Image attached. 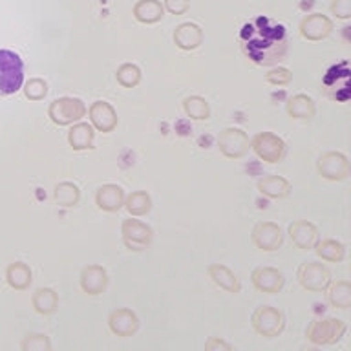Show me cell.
Segmentation results:
<instances>
[{
  "label": "cell",
  "mask_w": 351,
  "mask_h": 351,
  "mask_svg": "<svg viewBox=\"0 0 351 351\" xmlns=\"http://www.w3.org/2000/svg\"><path fill=\"white\" fill-rule=\"evenodd\" d=\"M243 53L260 66H271L284 59L287 51V32L282 24L260 16L254 22H247L240 33Z\"/></svg>",
  "instance_id": "cell-1"
},
{
  "label": "cell",
  "mask_w": 351,
  "mask_h": 351,
  "mask_svg": "<svg viewBox=\"0 0 351 351\" xmlns=\"http://www.w3.org/2000/svg\"><path fill=\"white\" fill-rule=\"evenodd\" d=\"M174 44L183 51H192L203 44V29L194 22H183L174 29Z\"/></svg>",
  "instance_id": "cell-19"
},
{
  "label": "cell",
  "mask_w": 351,
  "mask_h": 351,
  "mask_svg": "<svg viewBox=\"0 0 351 351\" xmlns=\"http://www.w3.org/2000/svg\"><path fill=\"white\" fill-rule=\"evenodd\" d=\"M252 243L262 249V251H278L282 243H284V232L278 225L273 221H262V223L254 225L251 232Z\"/></svg>",
  "instance_id": "cell-11"
},
{
  "label": "cell",
  "mask_w": 351,
  "mask_h": 351,
  "mask_svg": "<svg viewBox=\"0 0 351 351\" xmlns=\"http://www.w3.org/2000/svg\"><path fill=\"white\" fill-rule=\"evenodd\" d=\"M132 13L141 24H156L165 16V8L159 0H137Z\"/></svg>",
  "instance_id": "cell-22"
},
{
  "label": "cell",
  "mask_w": 351,
  "mask_h": 351,
  "mask_svg": "<svg viewBox=\"0 0 351 351\" xmlns=\"http://www.w3.org/2000/svg\"><path fill=\"white\" fill-rule=\"evenodd\" d=\"M287 114L293 119H300V121H309L315 117L317 114V106H315V101H313L309 95L306 93H298V95H293V97L287 101Z\"/></svg>",
  "instance_id": "cell-23"
},
{
  "label": "cell",
  "mask_w": 351,
  "mask_h": 351,
  "mask_svg": "<svg viewBox=\"0 0 351 351\" xmlns=\"http://www.w3.org/2000/svg\"><path fill=\"white\" fill-rule=\"evenodd\" d=\"M205 350H207V351H219V350L232 351V346L227 344L225 340L218 339V337H210V339L205 342Z\"/></svg>",
  "instance_id": "cell-38"
},
{
  "label": "cell",
  "mask_w": 351,
  "mask_h": 351,
  "mask_svg": "<svg viewBox=\"0 0 351 351\" xmlns=\"http://www.w3.org/2000/svg\"><path fill=\"white\" fill-rule=\"evenodd\" d=\"M108 328L117 337H132L139 329V318L132 309L121 307V309L110 313Z\"/></svg>",
  "instance_id": "cell-15"
},
{
  "label": "cell",
  "mask_w": 351,
  "mask_h": 351,
  "mask_svg": "<svg viewBox=\"0 0 351 351\" xmlns=\"http://www.w3.org/2000/svg\"><path fill=\"white\" fill-rule=\"evenodd\" d=\"M208 276L213 280L214 284L218 285L219 289H225L227 293H240L241 284L238 276H236L229 267H225L221 263H213L210 267H208Z\"/></svg>",
  "instance_id": "cell-24"
},
{
  "label": "cell",
  "mask_w": 351,
  "mask_h": 351,
  "mask_svg": "<svg viewBox=\"0 0 351 351\" xmlns=\"http://www.w3.org/2000/svg\"><path fill=\"white\" fill-rule=\"evenodd\" d=\"M329 304L337 309H348L351 307V284L348 280H339L335 284H329L328 289Z\"/></svg>",
  "instance_id": "cell-27"
},
{
  "label": "cell",
  "mask_w": 351,
  "mask_h": 351,
  "mask_svg": "<svg viewBox=\"0 0 351 351\" xmlns=\"http://www.w3.org/2000/svg\"><path fill=\"white\" fill-rule=\"evenodd\" d=\"M258 191L262 196H267L271 199H284L291 194V183L282 176H263L258 181Z\"/></svg>",
  "instance_id": "cell-20"
},
{
  "label": "cell",
  "mask_w": 351,
  "mask_h": 351,
  "mask_svg": "<svg viewBox=\"0 0 351 351\" xmlns=\"http://www.w3.org/2000/svg\"><path fill=\"white\" fill-rule=\"evenodd\" d=\"M33 309L38 313V315H53L59 307V295L55 293L53 289L49 287H38L32 296Z\"/></svg>",
  "instance_id": "cell-26"
},
{
  "label": "cell",
  "mask_w": 351,
  "mask_h": 351,
  "mask_svg": "<svg viewBox=\"0 0 351 351\" xmlns=\"http://www.w3.org/2000/svg\"><path fill=\"white\" fill-rule=\"evenodd\" d=\"M93 137H95V130H93L92 125H88V123H73L68 132V143H70V147L77 152H81V150H90L93 148Z\"/></svg>",
  "instance_id": "cell-21"
},
{
  "label": "cell",
  "mask_w": 351,
  "mask_h": 351,
  "mask_svg": "<svg viewBox=\"0 0 351 351\" xmlns=\"http://www.w3.org/2000/svg\"><path fill=\"white\" fill-rule=\"evenodd\" d=\"M123 207L134 218H137V216H147L150 213V208H152V197L148 196V192L136 191L125 197V205Z\"/></svg>",
  "instance_id": "cell-28"
},
{
  "label": "cell",
  "mask_w": 351,
  "mask_h": 351,
  "mask_svg": "<svg viewBox=\"0 0 351 351\" xmlns=\"http://www.w3.org/2000/svg\"><path fill=\"white\" fill-rule=\"evenodd\" d=\"M5 282L11 289L15 291H26L33 282V274L29 265L22 262L11 263L10 267L5 269Z\"/></svg>",
  "instance_id": "cell-25"
},
{
  "label": "cell",
  "mask_w": 351,
  "mask_h": 351,
  "mask_svg": "<svg viewBox=\"0 0 351 351\" xmlns=\"http://www.w3.org/2000/svg\"><path fill=\"white\" fill-rule=\"evenodd\" d=\"M315 251H317L318 258H322V260L331 263H339L346 258V247L337 240L317 241Z\"/></svg>",
  "instance_id": "cell-30"
},
{
  "label": "cell",
  "mask_w": 351,
  "mask_h": 351,
  "mask_svg": "<svg viewBox=\"0 0 351 351\" xmlns=\"http://www.w3.org/2000/svg\"><path fill=\"white\" fill-rule=\"evenodd\" d=\"M218 148L225 158L240 159L249 154L251 141H249V136L241 128L230 126V128H225V130L219 132Z\"/></svg>",
  "instance_id": "cell-9"
},
{
  "label": "cell",
  "mask_w": 351,
  "mask_h": 351,
  "mask_svg": "<svg viewBox=\"0 0 351 351\" xmlns=\"http://www.w3.org/2000/svg\"><path fill=\"white\" fill-rule=\"evenodd\" d=\"M24 86V60L13 49L0 48V97L13 95Z\"/></svg>",
  "instance_id": "cell-2"
},
{
  "label": "cell",
  "mask_w": 351,
  "mask_h": 351,
  "mask_svg": "<svg viewBox=\"0 0 351 351\" xmlns=\"http://www.w3.org/2000/svg\"><path fill=\"white\" fill-rule=\"evenodd\" d=\"M331 13L340 21L351 19V0H333L331 4Z\"/></svg>",
  "instance_id": "cell-36"
},
{
  "label": "cell",
  "mask_w": 351,
  "mask_h": 351,
  "mask_svg": "<svg viewBox=\"0 0 351 351\" xmlns=\"http://www.w3.org/2000/svg\"><path fill=\"white\" fill-rule=\"evenodd\" d=\"M22 90H24V95L29 101H43L48 95V82L44 79H38V77H33L22 86Z\"/></svg>",
  "instance_id": "cell-33"
},
{
  "label": "cell",
  "mask_w": 351,
  "mask_h": 351,
  "mask_svg": "<svg viewBox=\"0 0 351 351\" xmlns=\"http://www.w3.org/2000/svg\"><path fill=\"white\" fill-rule=\"evenodd\" d=\"M318 174L328 181H344L350 176V161L342 152H326L317 161Z\"/></svg>",
  "instance_id": "cell-10"
},
{
  "label": "cell",
  "mask_w": 351,
  "mask_h": 351,
  "mask_svg": "<svg viewBox=\"0 0 351 351\" xmlns=\"http://www.w3.org/2000/svg\"><path fill=\"white\" fill-rule=\"evenodd\" d=\"M115 79L119 82L121 86L125 88H134L141 82V68L137 64H132V62H126V64H121L117 68V73H115Z\"/></svg>",
  "instance_id": "cell-32"
},
{
  "label": "cell",
  "mask_w": 351,
  "mask_h": 351,
  "mask_svg": "<svg viewBox=\"0 0 351 351\" xmlns=\"http://www.w3.org/2000/svg\"><path fill=\"white\" fill-rule=\"evenodd\" d=\"M251 148L254 150L258 158L265 163H280L285 158L287 145L282 137H278L273 132H260L252 137Z\"/></svg>",
  "instance_id": "cell-6"
},
{
  "label": "cell",
  "mask_w": 351,
  "mask_h": 351,
  "mask_svg": "<svg viewBox=\"0 0 351 351\" xmlns=\"http://www.w3.org/2000/svg\"><path fill=\"white\" fill-rule=\"evenodd\" d=\"M88 115H90V123H92L93 128L103 132V134L114 132L117 123H119L117 112L106 101H95V103H92V106L88 108Z\"/></svg>",
  "instance_id": "cell-12"
},
{
  "label": "cell",
  "mask_w": 351,
  "mask_h": 351,
  "mask_svg": "<svg viewBox=\"0 0 351 351\" xmlns=\"http://www.w3.org/2000/svg\"><path fill=\"white\" fill-rule=\"evenodd\" d=\"M22 351H51V342L46 335L29 333L21 344Z\"/></svg>",
  "instance_id": "cell-34"
},
{
  "label": "cell",
  "mask_w": 351,
  "mask_h": 351,
  "mask_svg": "<svg viewBox=\"0 0 351 351\" xmlns=\"http://www.w3.org/2000/svg\"><path fill=\"white\" fill-rule=\"evenodd\" d=\"M333 32V22L322 13H311L300 22V35L311 43H318Z\"/></svg>",
  "instance_id": "cell-13"
},
{
  "label": "cell",
  "mask_w": 351,
  "mask_h": 351,
  "mask_svg": "<svg viewBox=\"0 0 351 351\" xmlns=\"http://www.w3.org/2000/svg\"><path fill=\"white\" fill-rule=\"evenodd\" d=\"M252 285L256 287L260 293H267V295H274L284 289L285 278L284 274L280 273L278 269L274 267H258L252 271L251 274Z\"/></svg>",
  "instance_id": "cell-14"
},
{
  "label": "cell",
  "mask_w": 351,
  "mask_h": 351,
  "mask_svg": "<svg viewBox=\"0 0 351 351\" xmlns=\"http://www.w3.org/2000/svg\"><path fill=\"white\" fill-rule=\"evenodd\" d=\"M125 191L119 185L106 183V185L99 186L97 194H95V203L104 213H117L125 205Z\"/></svg>",
  "instance_id": "cell-18"
},
{
  "label": "cell",
  "mask_w": 351,
  "mask_h": 351,
  "mask_svg": "<svg viewBox=\"0 0 351 351\" xmlns=\"http://www.w3.org/2000/svg\"><path fill=\"white\" fill-rule=\"evenodd\" d=\"M86 115V104L79 97H59L48 106V117L57 126H71Z\"/></svg>",
  "instance_id": "cell-3"
},
{
  "label": "cell",
  "mask_w": 351,
  "mask_h": 351,
  "mask_svg": "<svg viewBox=\"0 0 351 351\" xmlns=\"http://www.w3.org/2000/svg\"><path fill=\"white\" fill-rule=\"evenodd\" d=\"M53 197L60 207H75L79 199H81V191L71 181H60V183L55 185Z\"/></svg>",
  "instance_id": "cell-29"
},
{
  "label": "cell",
  "mask_w": 351,
  "mask_h": 351,
  "mask_svg": "<svg viewBox=\"0 0 351 351\" xmlns=\"http://www.w3.org/2000/svg\"><path fill=\"white\" fill-rule=\"evenodd\" d=\"M289 236L293 245L296 249H302V251H309V249H315L318 241V229L311 221H306V219H298V221H293L289 225Z\"/></svg>",
  "instance_id": "cell-16"
},
{
  "label": "cell",
  "mask_w": 351,
  "mask_h": 351,
  "mask_svg": "<svg viewBox=\"0 0 351 351\" xmlns=\"http://www.w3.org/2000/svg\"><path fill=\"white\" fill-rule=\"evenodd\" d=\"M163 8L172 15H185L191 8V0H163Z\"/></svg>",
  "instance_id": "cell-37"
},
{
  "label": "cell",
  "mask_w": 351,
  "mask_h": 351,
  "mask_svg": "<svg viewBox=\"0 0 351 351\" xmlns=\"http://www.w3.org/2000/svg\"><path fill=\"white\" fill-rule=\"evenodd\" d=\"M252 329L265 339H274L282 335L285 328L284 313L271 306H260L254 309L251 317Z\"/></svg>",
  "instance_id": "cell-5"
},
{
  "label": "cell",
  "mask_w": 351,
  "mask_h": 351,
  "mask_svg": "<svg viewBox=\"0 0 351 351\" xmlns=\"http://www.w3.org/2000/svg\"><path fill=\"white\" fill-rule=\"evenodd\" d=\"M183 110L194 121H207L210 117V106L199 95H189L183 99Z\"/></svg>",
  "instance_id": "cell-31"
},
{
  "label": "cell",
  "mask_w": 351,
  "mask_h": 351,
  "mask_svg": "<svg viewBox=\"0 0 351 351\" xmlns=\"http://www.w3.org/2000/svg\"><path fill=\"white\" fill-rule=\"evenodd\" d=\"M348 331L346 322L339 318H320L309 324L306 337L315 346H333L337 344Z\"/></svg>",
  "instance_id": "cell-4"
},
{
  "label": "cell",
  "mask_w": 351,
  "mask_h": 351,
  "mask_svg": "<svg viewBox=\"0 0 351 351\" xmlns=\"http://www.w3.org/2000/svg\"><path fill=\"white\" fill-rule=\"evenodd\" d=\"M81 287L82 291L90 296L101 295L108 287V274H106V269L93 263V265H88V267L82 269L81 273Z\"/></svg>",
  "instance_id": "cell-17"
},
{
  "label": "cell",
  "mask_w": 351,
  "mask_h": 351,
  "mask_svg": "<svg viewBox=\"0 0 351 351\" xmlns=\"http://www.w3.org/2000/svg\"><path fill=\"white\" fill-rule=\"evenodd\" d=\"M265 81L273 86H285L293 81V73L284 66H278V68H273L269 73H265Z\"/></svg>",
  "instance_id": "cell-35"
},
{
  "label": "cell",
  "mask_w": 351,
  "mask_h": 351,
  "mask_svg": "<svg viewBox=\"0 0 351 351\" xmlns=\"http://www.w3.org/2000/svg\"><path fill=\"white\" fill-rule=\"evenodd\" d=\"M121 234H123V243L126 249L130 251H145L147 247H150L154 240V230L150 225L143 223L141 219H123L121 225Z\"/></svg>",
  "instance_id": "cell-7"
},
{
  "label": "cell",
  "mask_w": 351,
  "mask_h": 351,
  "mask_svg": "<svg viewBox=\"0 0 351 351\" xmlns=\"http://www.w3.org/2000/svg\"><path fill=\"white\" fill-rule=\"evenodd\" d=\"M298 282L304 289L311 293H324L331 284V273L320 262H306L298 267Z\"/></svg>",
  "instance_id": "cell-8"
}]
</instances>
